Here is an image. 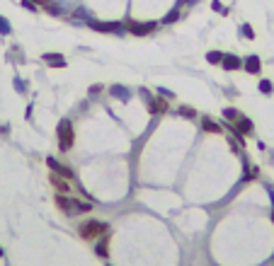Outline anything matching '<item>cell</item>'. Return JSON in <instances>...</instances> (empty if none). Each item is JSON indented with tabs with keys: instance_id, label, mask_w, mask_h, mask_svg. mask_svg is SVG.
<instances>
[{
	"instance_id": "19",
	"label": "cell",
	"mask_w": 274,
	"mask_h": 266,
	"mask_svg": "<svg viewBox=\"0 0 274 266\" xmlns=\"http://www.w3.org/2000/svg\"><path fill=\"white\" fill-rule=\"evenodd\" d=\"M223 119H226V121H233V124H235V121L240 119V112H235V109H223Z\"/></svg>"
},
{
	"instance_id": "28",
	"label": "cell",
	"mask_w": 274,
	"mask_h": 266,
	"mask_svg": "<svg viewBox=\"0 0 274 266\" xmlns=\"http://www.w3.org/2000/svg\"><path fill=\"white\" fill-rule=\"evenodd\" d=\"M0 257H2V249H0Z\"/></svg>"
},
{
	"instance_id": "12",
	"label": "cell",
	"mask_w": 274,
	"mask_h": 266,
	"mask_svg": "<svg viewBox=\"0 0 274 266\" xmlns=\"http://www.w3.org/2000/svg\"><path fill=\"white\" fill-rule=\"evenodd\" d=\"M202 126H204V131H209V133H221L223 131V126L216 124L211 116H202Z\"/></svg>"
},
{
	"instance_id": "26",
	"label": "cell",
	"mask_w": 274,
	"mask_h": 266,
	"mask_svg": "<svg viewBox=\"0 0 274 266\" xmlns=\"http://www.w3.org/2000/svg\"><path fill=\"white\" fill-rule=\"evenodd\" d=\"M270 196H272V206H274V189H270Z\"/></svg>"
},
{
	"instance_id": "6",
	"label": "cell",
	"mask_w": 274,
	"mask_h": 266,
	"mask_svg": "<svg viewBox=\"0 0 274 266\" xmlns=\"http://www.w3.org/2000/svg\"><path fill=\"white\" fill-rule=\"evenodd\" d=\"M46 165L51 167V172H56V174H61L63 179H73V172H70L66 165H61L56 157H46Z\"/></svg>"
},
{
	"instance_id": "25",
	"label": "cell",
	"mask_w": 274,
	"mask_h": 266,
	"mask_svg": "<svg viewBox=\"0 0 274 266\" xmlns=\"http://www.w3.org/2000/svg\"><path fill=\"white\" fill-rule=\"evenodd\" d=\"M97 92H102V85H92L90 87V95H97Z\"/></svg>"
},
{
	"instance_id": "8",
	"label": "cell",
	"mask_w": 274,
	"mask_h": 266,
	"mask_svg": "<svg viewBox=\"0 0 274 266\" xmlns=\"http://www.w3.org/2000/svg\"><path fill=\"white\" fill-rule=\"evenodd\" d=\"M221 68H226V70H240V68H243V61H240L235 54H223Z\"/></svg>"
},
{
	"instance_id": "5",
	"label": "cell",
	"mask_w": 274,
	"mask_h": 266,
	"mask_svg": "<svg viewBox=\"0 0 274 266\" xmlns=\"http://www.w3.org/2000/svg\"><path fill=\"white\" fill-rule=\"evenodd\" d=\"M87 24L95 29V32H124V24H119V22H92V19H87Z\"/></svg>"
},
{
	"instance_id": "29",
	"label": "cell",
	"mask_w": 274,
	"mask_h": 266,
	"mask_svg": "<svg viewBox=\"0 0 274 266\" xmlns=\"http://www.w3.org/2000/svg\"><path fill=\"white\" fill-rule=\"evenodd\" d=\"M107 266H109V264H107Z\"/></svg>"
},
{
	"instance_id": "23",
	"label": "cell",
	"mask_w": 274,
	"mask_h": 266,
	"mask_svg": "<svg viewBox=\"0 0 274 266\" xmlns=\"http://www.w3.org/2000/svg\"><path fill=\"white\" fill-rule=\"evenodd\" d=\"M243 37H245V39H255V32H253L250 24H243Z\"/></svg>"
},
{
	"instance_id": "15",
	"label": "cell",
	"mask_w": 274,
	"mask_h": 266,
	"mask_svg": "<svg viewBox=\"0 0 274 266\" xmlns=\"http://www.w3.org/2000/svg\"><path fill=\"white\" fill-rule=\"evenodd\" d=\"M95 252H97L102 259H107V254H109V240H107V237H100V242L95 245Z\"/></svg>"
},
{
	"instance_id": "10",
	"label": "cell",
	"mask_w": 274,
	"mask_h": 266,
	"mask_svg": "<svg viewBox=\"0 0 274 266\" xmlns=\"http://www.w3.org/2000/svg\"><path fill=\"white\" fill-rule=\"evenodd\" d=\"M233 129H235L238 133H243V135H250V133H253V121H250L248 116H243V114H240V119L233 124Z\"/></svg>"
},
{
	"instance_id": "27",
	"label": "cell",
	"mask_w": 274,
	"mask_h": 266,
	"mask_svg": "<svg viewBox=\"0 0 274 266\" xmlns=\"http://www.w3.org/2000/svg\"><path fill=\"white\" fill-rule=\"evenodd\" d=\"M272 220H274V206H272Z\"/></svg>"
},
{
	"instance_id": "20",
	"label": "cell",
	"mask_w": 274,
	"mask_h": 266,
	"mask_svg": "<svg viewBox=\"0 0 274 266\" xmlns=\"http://www.w3.org/2000/svg\"><path fill=\"white\" fill-rule=\"evenodd\" d=\"M12 32V24H10V19H5L2 15H0V34H10Z\"/></svg>"
},
{
	"instance_id": "9",
	"label": "cell",
	"mask_w": 274,
	"mask_h": 266,
	"mask_svg": "<svg viewBox=\"0 0 274 266\" xmlns=\"http://www.w3.org/2000/svg\"><path fill=\"white\" fill-rule=\"evenodd\" d=\"M51 184L56 187V191H59V194H70L68 179H63V177H61V174H56V172H51Z\"/></svg>"
},
{
	"instance_id": "22",
	"label": "cell",
	"mask_w": 274,
	"mask_h": 266,
	"mask_svg": "<svg viewBox=\"0 0 274 266\" xmlns=\"http://www.w3.org/2000/svg\"><path fill=\"white\" fill-rule=\"evenodd\" d=\"M272 82H270V80H262V82H260V92H262V95H272Z\"/></svg>"
},
{
	"instance_id": "1",
	"label": "cell",
	"mask_w": 274,
	"mask_h": 266,
	"mask_svg": "<svg viewBox=\"0 0 274 266\" xmlns=\"http://www.w3.org/2000/svg\"><path fill=\"white\" fill-rule=\"evenodd\" d=\"M56 203H59V208H61L66 215H78V213L92 210V203L80 201V199H68L66 194H59V196H56Z\"/></svg>"
},
{
	"instance_id": "18",
	"label": "cell",
	"mask_w": 274,
	"mask_h": 266,
	"mask_svg": "<svg viewBox=\"0 0 274 266\" xmlns=\"http://www.w3.org/2000/svg\"><path fill=\"white\" fill-rule=\"evenodd\" d=\"M177 114H182L187 119H197V109H192V107H177Z\"/></svg>"
},
{
	"instance_id": "13",
	"label": "cell",
	"mask_w": 274,
	"mask_h": 266,
	"mask_svg": "<svg viewBox=\"0 0 274 266\" xmlns=\"http://www.w3.org/2000/svg\"><path fill=\"white\" fill-rule=\"evenodd\" d=\"M260 66H262V63H260L257 56H248V58L243 61V68H245L248 73H260Z\"/></svg>"
},
{
	"instance_id": "21",
	"label": "cell",
	"mask_w": 274,
	"mask_h": 266,
	"mask_svg": "<svg viewBox=\"0 0 274 266\" xmlns=\"http://www.w3.org/2000/svg\"><path fill=\"white\" fill-rule=\"evenodd\" d=\"M177 17H180V12H177V7H175V10H170V12L165 15V19H163V24H172V22H175Z\"/></svg>"
},
{
	"instance_id": "11",
	"label": "cell",
	"mask_w": 274,
	"mask_h": 266,
	"mask_svg": "<svg viewBox=\"0 0 274 266\" xmlns=\"http://www.w3.org/2000/svg\"><path fill=\"white\" fill-rule=\"evenodd\" d=\"M42 61H44V63H49L51 68H63L66 66V58H63L61 54H44V56H42Z\"/></svg>"
},
{
	"instance_id": "16",
	"label": "cell",
	"mask_w": 274,
	"mask_h": 266,
	"mask_svg": "<svg viewBox=\"0 0 274 266\" xmlns=\"http://www.w3.org/2000/svg\"><path fill=\"white\" fill-rule=\"evenodd\" d=\"M206 61H209L211 66H218V63L223 61V54H221V51H209V54H206Z\"/></svg>"
},
{
	"instance_id": "2",
	"label": "cell",
	"mask_w": 274,
	"mask_h": 266,
	"mask_svg": "<svg viewBox=\"0 0 274 266\" xmlns=\"http://www.w3.org/2000/svg\"><path fill=\"white\" fill-rule=\"evenodd\" d=\"M78 232H80L83 240H100V237H105L109 232V225L100 223V220H87V223H83L78 228Z\"/></svg>"
},
{
	"instance_id": "17",
	"label": "cell",
	"mask_w": 274,
	"mask_h": 266,
	"mask_svg": "<svg viewBox=\"0 0 274 266\" xmlns=\"http://www.w3.org/2000/svg\"><path fill=\"white\" fill-rule=\"evenodd\" d=\"M257 174H260V170H257V167H250V162H245V177H243V182L257 179Z\"/></svg>"
},
{
	"instance_id": "3",
	"label": "cell",
	"mask_w": 274,
	"mask_h": 266,
	"mask_svg": "<svg viewBox=\"0 0 274 266\" xmlns=\"http://www.w3.org/2000/svg\"><path fill=\"white\" fill-rule=\"evenodd\" d=\"M73 143H75V131H73V124H70L68 119H63L61 124H59V148L66 152L73 148Z\"/></svg>"
},
{
	"instance_id": "7",
	"label": "cell",
	"mask_w": 274,
	"mask_h": 266,
	"mask_svg": "<svg viewBox=\"0 0 274 266\" xmlns=\"http://www.w3.org/2000/svg\"><path fill=\"white\" fill-rule=\"evenodd\" d=\"M146 104H148V112L150 114H165L168 112V102L163 97H150Z\"/></svg>"
},
{
	"instance_id": "14",
	"label": "cell",
	"mask_w": 274,
	"mask_h": 266,
	"mask_svg": "<svg viewBox=\"0 0 274 266\" xmlns=\"http://www.w3.org/2000/svg\"><path fill=\"white\" fill-rule=\"evenodd\" d=\"M109 92H112L117 99H122V102H129V99H131V92H129L126 87H122V85H114Z\"/></svg>"
},
{
	"instance_id": "4",
	"label": "cell",
	"mask_w": 274,
	"mask_h": 266,
	"mask_svg": "<svg viewBox=\"0 0 274 266\" xmlns=\"http://www.w3.org/2000/svg\"><path fill=\"white\" fill-rule=\"evenodd\" d=\"M126 27H129V32L136 34V37H146V34H150L153 29H158L155 22H129Z\"/></svg>"
},
{
	"instance_id": "24",
	"label": "cell",
	"mask_w": 274,
	"mask_h": 266,
	"mask_svg": "<svg viewBox=\"0 0 274 266\" xmlns=\"http://www.w3.org/2000/svg\"><path fill=\"white\" fill-rule=\"evenodd\" d=\"M211 7H213V10H218L221 15H226V12H228V10H223V5H221L218 0H213V5H211Z\"/></svg>"
}]
</instances>
